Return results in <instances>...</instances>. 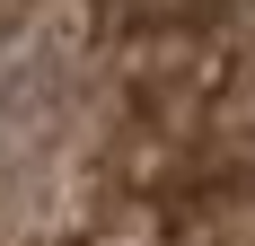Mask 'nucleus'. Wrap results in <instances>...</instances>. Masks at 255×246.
<instances>
[{
	"label": "nucleus",
	"mask_w": 255,
	"mask_h": 246,
	"mask_svg": "<svg viewBox=\"0 0 255 246\" xmlns=\"http://www.w3.org/2000/svg\"><path fill=\"white\" fill-rule=\"evenodd\" d=\"M0 246H255V0H0Z\"/></svg>",
	"instance_id": "obj_1"
}]
</instances>
